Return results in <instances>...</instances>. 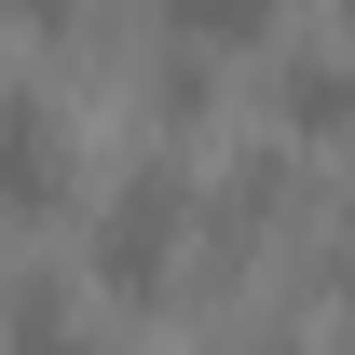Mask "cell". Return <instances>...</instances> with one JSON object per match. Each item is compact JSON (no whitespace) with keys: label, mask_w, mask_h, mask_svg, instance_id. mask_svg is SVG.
<instances>
[{"label":"cell","mask_w":355,"mask_h":355,"mask_svg":"<svg viewBox=\"0 0 355 355\" xmlns=\"http://www.w3.org/2000/svg\"><path fill=\"white\" fill-rule=\"evenodd\" d=\"M191 219H205V191H191L164 150L123 164L110 205H96V287H110V301H164V287H178V232H191Z\"/></svg>","instance_id":"6da1fadb"},{"label":"cell","mask_w":355,"mask_h":355,"mask_svg":"<svg viewBox=\"0 0 355 355\" xmlns=\"http://www.w3.org/2000/svg\"><path fill=\"white\" fill-rule=\"evenodd\" d=\"M69 205V110L55 96H0V219Z\"/></svg>","instance_id":"7a4b0ae2"},{"label":"cell","mask_w":355,"mask_h":355,"mask_svg":"<svg viewBox=\"0 0 355 355\" xmlns=\"http://www.w3.org/2000/svg\"><path fill=\"white\" fill-rule=\"evenodd\" d=\"M273 123L287 137H342L355 123V42H273Z\"/></svg>","instance_id":"3957f363"},{"label":"cell","mask_w":355,"mask_h":355,"mask_svg":"<svg viewBox=\"0 0 355 355\" xmlns=\"http://www.w3.org/2000/svg\"><path fill=\"white\" fill-rule=\"evenodd\" d=\"M14 355H110V342H96V328H83V314H69V301H55V287H42V273H28V287H14Z\"/></svg>","instance_id":"277c9868"},{"label":"cell","mask_w":355,"mask_h":355,"mask_svg":"<svg viewBox=\"0 0 355 355\" xmlns=\"http://www.w3.org/2000/svg\"><path fill=\"white\" fill-rule=\"evenodd\" d=\"M328 273L355 287V191H342V232H328Z\"/></svg>","instance_id":"5b68a950"}]
</instances>
